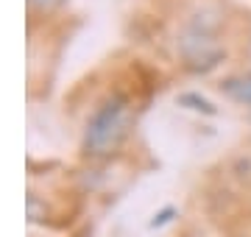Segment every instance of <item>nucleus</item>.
<instances>
[{
	"label": "nucleus",
	"instance_id": "1",
	"mask_svg": "<svg viewBox=\"0 0 251 237\" xmlns=\"http://www.w3.org/2000/svg\"><path fill=\"white\" fill-rule=\"evenodd\" d=\"M128 126H131V106H128V100L123 95H112L87 123V134H84L87 154H92V156L112 154L126 140Z\"/></svg>",
	"mask_w": 251,
	"mask_h": 237
},
{
	"label": "nucleus",
	"instance_id": "2",
	"mask_svg": "<svg viewBox=\"0 0 251 237\" xmlns=\"http://www.w3.org/2000/svg\"><path fill=\"white\" fill-rule=\"evenodd\" d=\"M179 50H181V59L187 64L190 70L196 73H206L221 64L224 59V50L218 47L215 42V34H212V25L206 20L196 17L190 23V28L181 34L179 39Z\"/></svg>",
	"mask_w": 251,
	"mask_h": 237
},
{
	"label": "nucleus",
	"instance_id": "3",
	"mask_svg": "<svg viewBox=\"0 0 251 237\" xmlns=\"http://www.w3.org/2000/svg\"><path fill=\"white\" fill-rule=\"evenodd\" d=\"M221 90H224L232 100L251 106V75H234V78H226V81L221 84Z\"/></svg>",
	"mask_w": 251,
	"mask_h": 237
},
{
	"label": "nucleus",
	"instance_id": "4",
	"mask_svg": "<svg viewBox=\"0 0 251 237\" xmlns=\"http://www.w3.org/2000/svg\"><path fill=\"white\" fill-rule=\"evenodd\" d=\"M179 106H187L193 112H204V115H215V106L206 98H201L198 92H184V95H179Z\"/></svg>",
	"mask_w": 251,
	"mask_h": 237
},
{
	"label": "nucleus",
	"instance_id": "5",
	"mask_svg": "<svg viewBox=\"0 0 251 237\" xmlns=\"http://www.w3.org/2000/svg\"><path fill=\"white\" fill-rule=\"evenodd\" d=\"M28 6H31V11H39V14H50V11L62 9L64 0H28Z\"/></svg>",
	"mask_w": 251,
	"mask_h": 237
},
{
	"label": "nucleus",
	"instance_id": "6",
	"mask_svg": "<svg viewBox=\"0 0 251 237\" xmlns=\"http://www.w3.org/2000/svg\"><path fill=\"white\" fill-rule=\"evenodd\" d=\"M171 215H173V210H165V212H159V215H156V218L151 220V226L156 229V226H162V223H168V220H171Z\"/></svg>",
	"mask_w": 251,
	"mask_h": 237
}]
</instances>
